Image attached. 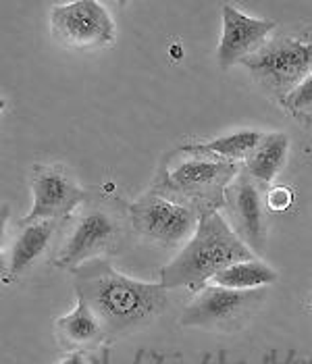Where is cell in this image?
I'll use <instances>...</instances> for the list:
<instances>
[{
  "label": "cell",
  "instance_id": "cell-1",
  "mask_svg": "<svg viewBox=\"0 0 312 364\" xmlns=\"http://www.w3.org/2000/svg\"><path fill=\"white\" fill-rule=\"evenodd\" d=\"M75 291L102 323L109 337L138 333L167 309V289L161 283L129 279L104 258H92L73 269Z\"/></svg>",
  "mask_w": 312,
  "mask_h": 364
},
{
  "label": "cell",
  "instance_id": "cell-2",
  "mask_svg": "<svg viewBox=\"0 0 312 364\" xmlns=\"http://www.w3.org/2000/svg\"><path fill=\"white\" fill-rule=\"evenodd\" d=\"M256 254L235 233V229L219 215V210L202 215L190 242L161 271V285L165 289L190 287L200 291L229 264L252 260Z\"/></svg>",
  "mask_w": 312,
  "mask_h": 364
},
{
  "label": "cell",
  "instance_id": "cell-3",
  "mask_svg": "<svg viewBox=\"0 0 312 364\" xmlns=\"http://www.w3.org/2000/svg\"><path fill=\"white\" fill-rule=\"evenodd\" d=\"M240 171L233 161L202 152L194 146H181L161 167L152 192L188 206L202 217L225 202L227 188Z\"/></svg>",
  "mask_w": 312,
  "mask_h": 364
},
{
  "label": "cell",
  "instance_id": "cell-4",
  "mask_svg": "<svg viewBox=\"0 0 312 364\" xmlns=\"http://www.w3.org/2000/svg\"><path fill=\"white\" fill-rule=\"evenodd\" d=\"M242 63L267 94L284 100L312 73V36L269 38Z\"/></svg>",
  "mask_w": 312,
  "mask_h": 364
},
{
  "label": "cell",
  "instance_id": "cell-5",
  "mask_svg": "<svg viewBox=\"0 0 312 364\" xmlns=\"http://www.w3.org/2000/svg\"><path fill=\"white\" fill-rule=\"evenodd\" d=\"M267 298L264 289H229L221 285H204L181 314L183 327L231 333L242 329Z\"/></svg>",
  "mask_w": 312,
  "mask_h": 364
},
{
  "label": "cell",
  "instance_id": "cell-6",
  "mask_svg": "<svg viewBox=\"0 0 312 364\" xmlns=\"http://www.w3.org/2000/svg\"><path fill=\"white\" fill-rule=\"evenodd\" d=\"M121 219L111 206L90 204L75 217L65 242L60 244L55 264L60 269H77L84 262L113 250L121 237Z\"/></svg>",
  "mask_w": 312,
  "mask_h": 364
},
{
  "label": "cell",
  "instance_id": "cell-7",
  "mask_svg": "<svg viewBox=\"0 0 312 364\" xmlns=\"http://www.w3.org/2000/svg\"><path fill=\"white\" fill-rule=\"evenodd\" d=\"M127 215L138 235L163 246L183 244L188 237L194 235L200 221L196 210L175 204L154 192H148L134 204H129Z\"/></svg>",
  "mask_w": 312,
  "mask_h": 364
},
{
  "label": "cell",
  "instance_id": "cell-8",
  "mask_svg": "<svg viewBox=\"0 0 312 364\" xmlns=\"http://www.w3.org/2000/svg\"><path fill=\"white\" fill-rule=\"evenodd\" d=\"M57 42L71 48H100L114 42V21L102 2L77 0L58 4L50 13Z\"/></svg>",
  "mask_w": 312,
  "mask_h": 364
},
{
  "label": "cell",
  "instance_id": "cell-9",
  "mask_svg": "<svg viewBox=\"0 0 312 364\" xmlns=\"http://www.w3.org/2000/svg\"><path fill=\"white\" fill-rule=\"evenodd\" d=\"M33 206L23 221H60L69 217L82 202L84 190L71 181L58 167H38L31 179Z\"/></svg>",
  "mask_w": 312,
  "mask_h": 364
},
{
  "label": "cell",
  "instance_id": "cell-10",
  "mask_svg": "<svg viewBox=\"0 0 312 364\" xmlns=\"http://www.w3.org/2000/svg\"><path fill=\"white\" fill-rule=\"evenodd\" d=\"M235 233L248 244V248L254 254L264 250V204L260 194V183L254 181L246 171H240L237 177L231 181L225 194Z\"/></svg>",
  "mask_w": 312,
  "mask_h": 364
},
{
  "label": "cell",
  "instance_id": "cell-11",
  "mask_svg": "<svg viewBox=\"0 0 312 364\" xmlns=\"http://www.w3.org/2000/svg\"><path fill=\"white\" fill-rule=\"evenodd\" d=\"M277 23L269 19H256L235 6H223V33L219 42V65L229 69L237 60H244L271 38Z\"/></svg>",
  "mask_w": 312,
  "mask_h": 364
},
{
  "label": "cell",
  "instance_id": "cell-12",
  "mask_svg": "<svg viewBox=\"0 0 312 364\" xmlns=\"http://www.w3.org/2000/svg\"><path fill=\"white\" fill-rule=\"evenodd\" d=\"M58 221H21L19 231L15 233L11 248L4 250V283L21 277L29 267L46 252L50 240L57 231Z\"/></svg>",
  "mask_w": 312,
  "mask_h": 364
},
{
  "label": "cell",
  "instance_id": "cell-13",
  "mask_svg": "<svg viewBox=\"0 0 312 364\" xmlns=\"http://www.w3.org/2000/svg\"><path fill=\"white\" fill-rule=\"evenodd\" d=\"M55 333L58 343L65 350H75V352L98 348L109 337L98 316L82 298H77V306L71 314L60 316L55 323Z\"/></svg>",
  "mask_w": 312,
  "mask_h": 364
},
{
  "label": "cell",
  "instance_id": "cell-14",
  "mask_svg": "<svg viewBox=\"0 0 312 364\" xmlns=\"http://www.w3.org/2000/svg\"><path fill=\"white\" fill-rule=\"evenodd\" d=\"M287 152H289V138L284 132L269 134L256 146L254 152L246 159L244 171L262 186L273 183L287 163Z\"/></svg>",
  "mask_w": 312,
  "mask_h": 364
},
{
  "label": "cell",
  "instance_id": "cell-15",
  "mask_svg": "<svg viewBox=\"0 0 312 364\" xmlns=\"http://www.w3.org/2000/svg\"><path fill=\"white\" fill-rule=\"evenodd\" d=\"M277 279H279V273L258 258L229 264L213 277L215 285L229 287V289H258L262 285L275 283Z\"/></svg>",
  "mask_w": 312,
  "mask_h": 364
},
{
  "label": "cell",
  "instance_id": "cell-16",
  "mask_svg": "<svg viewBox=\"0 0 312 364\" xmlns=\"http://www.w3.org/2000/svg\"><path fill=\"white\" fill-rule=\"evenodd\" d=\"M264 134L262 132H254V129H244V132H235L231 136H223V138H217V140L204 141V144H196L194 148H198L202 152H208V154H215V156H221V159H227V161H242V159H248L252 152L256 150V146L262 141Z\"/></svg>",
  "mask_w": 312,
  "mask_h": 364
},
{
  "label": "cell",
  "instance_id": "cell-17",
  "mask_svg": "<svg viewBox=\"0 0 312 364\" xmlns=\"http://www.w3.org/2000/svg\"><path fill=\"white\" fill-rule=\"evenodd\" d=\"M281 102L294 117L312 121V73L294 92H289Z\"/></svg>",
  "mask_w": 312,
  "mask_h": 364
},
{
  "label": "cell",
  "instance_id": "cell-18",
  "mask_svg": "<svg viewBox=\"0 0 312 364\" xmlns=\"http://www.w3.org/2000/svg\"><path fill=\"white\" fill-rule=\"evenodd\" d=\"M291 202H294V194H291L289 188H284V186L271 190L269 196H267L269 208L275 210V213H284V210H287V208L291 206Z\"/></svg>",
  "mask_w": 312,
  "mask_h": 364
},
{
  "label": "cell",
  "instance_id": "cell-19",
  "mask_svg": "<svg viewBox=\"0 0 312 364\" xmlns=\"http://www.w3.org/2000/svg\"><path fill=\"white\" fill-rule=\"evenodd\" d=\"M60 364H85V360L80 352H73V354H69V356H67V358H65Z\"/></svg>",
  "mask_w": 312,
  "mask_h": 364
}]
</instances>
